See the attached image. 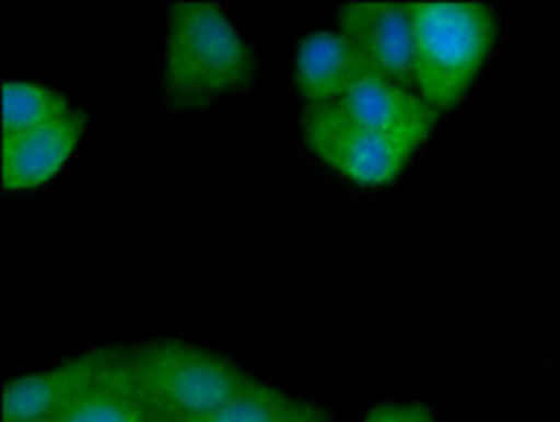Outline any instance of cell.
Here are the masks:
<instances>
[{
    "label": "cell",
    "mask_w": 560,
    "mask_h": 422,
    "mask_svg": "<svg viewBox=\"0 0 560 422\" xmlns=\"http://www.w3.org/2000/svg\"><path fill=\"white\" fill-rule=\"evenodd\" d=\"M254 54L214 3H172L166 17L164 91L178 105H206L245 87Z\"/></svg>",
    "instance_id": "1"
},
{
    "label": "cell",
    "mask_w": 560,
    "mask_h": 422,
    "mask_svg": "<svg viewBox=\"0 0 560 422\" xmlns=\"http://www.w3.org/2000/svg\"><path fill=\"white\" fill-rule=\"evenodd\" d=\"M409 7L415 17L411 87L436 113L451 110L493 46L495 14L476 0H409Z\"/></svg>",
    "instance_id": "2"
},
{
    "label": "cell",
    "mask_w": 560,
    "mask_h": 422,
    "mask_svg": "<svg viewBox=\"0 0 560 422\" xmlns=\"http://www.w3.org/2000/svg\"><path fill=\"white\" fill-rule=\"evenodd\" d=\"M132 383L152 414L170 422H198L243 389L250 375L189 343H144L127 355Z\"/></svg>",
    "instance_id": "3"
},
{
    "label": "cell",
    "mask_w": 560,
    "mask_h": 422,
    "mask_svg": "<svg viewBox=\"0 0 560 422\" xmlns=\"http://www.w3.org/2000/svg\"><path fill=\"white\" fill-rule=\"evenodd\" d=\"M304 139L324 164L361 186L389 184L406 169L411 146L361 125L343 107H313L304 116Z\"/></svg>",
    "instance_id": "4"
},
{
    "label": "cell",
    "mask_w": 560,
    "mask_h": 422,
    "mask_svg": "<svg viewBox=\"0 0 560 422\" xmlns=\"http://www.w3.org/2000/svg\"><path fill=\"white\" fill-rule=\"evenodd\" d=\"M338 32L358 48L372 71L411 85L415 71V17L409 0H358L338 14Z\"/></svg>",
    "instance_id": "5"
},
{
    "label": "cell",
    "mask_w": 560,
    "mask_h": 422,
    "mask_svg": "<svg viewBox=\"0 0 560 422\" xmlns=\"http://www.w3.org/2000/svg\"><path fill=\"white\" fill-rule=\"evenodd\" d=\"M338 107H343L361 125L409 144L411 150L429 139L440 116L415 87L389 80L372 68L350 87Z\"/></svg>",
    "instance_id": "6"
},
{
    "label": "cell",
    "mask_w": 560,
    "mask_h": 422,
    "mask_svg": "<svg viewBox=\"0 0 560 422\" xmlns=\"http://www.w3.org/2000/svg\"><path fill=\"white\" fill-rule=\"evenodd\" d=\"M113 352H88L51 370L32 372L7 383L3 422L57 420L105 370Z\"/></svg>",
    "instance_id": "7"
},
{
    "label": "cell",
    "mask_w": 560,
    "mask_h": 422,
    "mask_svg": "<svg viewBox=\"0 0 560 422\" xmlns=\"http://www.w3.org/2000/svg\"><path fill=\"white\" fill-rule=\"evenodd\" d=\"M85 113L73 110L66 119L32 130L3 136L0 150V175L7 189H34L51 180L66 166L85 130Z\"/></svg>",
    "instance_id": "8"
},
{
    "label": "cell",
    "mask_w": 560,
    "mask_h": 422,
    "mask_svg": "<svg viewBox=\"0 0 560 422\" xmlns=\"http://www.w3.org/2000/svg\"><path fill=\"white\" fill-rule=\"evenodd\" d=\"M370 66L341 32L307 34L296 54L299 91L313 107L341 105Z\"/></svg>",
    "instance_id": "9"
},
{
    "label": "cell",
    "mask_w": 560,
    "mask_h": 422,
    "mask_svg": "<svg viewBox=\"0 0 560 422\" xmlns=\"http://www.w3.org/2000/svg\"><path fill=\"white\" fill-rule=\"evenodd\" d=\"M150 417L132 383L127 355L113 352L100 377L54 422H144Z\"/></svg>",
    "instance_id": "10"
},
{
    "label": "cell",
    "mask_w": 560,
    "mask_h": 422,
    "mask_svg": "<svg viewBox=\"0 0 560 422\" xmlns=\"http://www.w3.org/2000/svg\"><path fill=\"white\" fill-rule=\"evenodd\" d=\"M198 422H330V414L250 377L225 406Z\"/></svg>",
    "instance_id": "11"
},
{
    "label": "cell",
    "mask_w": 560,
    "mask_h": 422,
    "mask_svg": "<svg viewBox=\"0 0 560 422\" xmlns=\"http://www.w3.org/2000/svg\"><path fill=\"white\" fill-rule=\"evenodd\" d=\"M73 113L71 102L54 87L28 80L3 82V136L51 125Z\"/></svg>",
    "instance_id": "12"
},
{
    "label": "cell",
    "mask_w": 560,
    "mask_h": 422,
    "mask_svg": "<svg viewBox=\"0 0 560 422\" xmlns=\"http://www.w3.org/2000/svg\"><path fill=\"white\" fill-rule=\"evenodd\" d=\"M366 422H436L431 411L415 402H383L370 411Z\"/></svg>",
    "instance_id": "13"
},
{
    "label": "cell",
    "mask_w": 560,
    "mask_h": 422,
    "mask_svg": "<svg viewBox=\"0 0 560 422\" xmlns=\"http://www.w3.org/2000/svg\"><path fill=\"white\" fill-rule=\"evenodd\" d=\"M144 422H170V420H164V417H159V414H152V411H150V417H147V420Z\"/></svg>",
    "instance_id": "14"
},
{
    "label": "cell",
    "mask_w": 560,
    "mask_h": 422,
    "mask_svg": "<svg viewBox=\"0 0 560 422\" xmlns=\"http://www.w3.org/2000/svg\"><path fill=\"white\" fill-rule=\"evenodd\" d=\"M43 422H54V420H43Z\"/></svg>",
    "instance_id": "15"
}]
</instances>
